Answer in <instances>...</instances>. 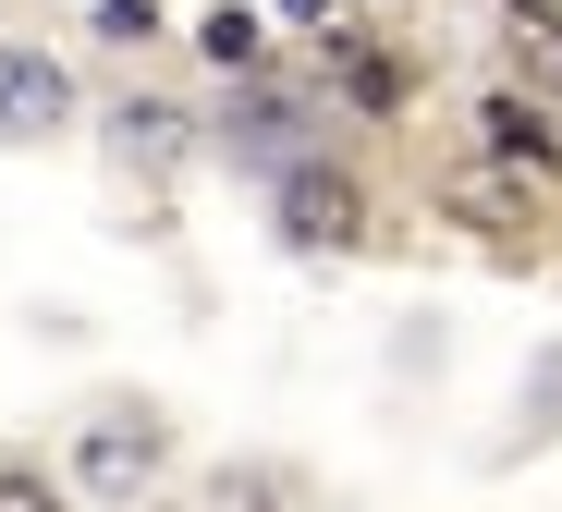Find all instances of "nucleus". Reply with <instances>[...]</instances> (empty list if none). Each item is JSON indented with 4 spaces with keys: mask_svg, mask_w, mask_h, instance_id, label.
I'll return each instance as SVG.
<instances>
[{
    "mask_svg": "<svg viewBox=\"0 0 562 512\" xmlns=\"http://www.w3.org/2000/svg\"><path fill=\"white\" fill-rule=\"evenodd\" d=\"M159 464H171V428L147 416V402H135V416H99V428L74 440V476H86V488H111V500H135Z\"/></svg>",
    "mask_w": 562,
    "mask_h": 512,
    "instance_id": "obj_1",
    "label": "nucleus"
},
{
    "mask_svg": "<svg viewBox=\"0 0 562 512\" xmlns=\"http://www.w3.org/2000/svg\"><path fill=\"white\" fill-rule=\"evenodd\" d=\"M281 232H294V244H355L367 232V195L306 159V171H281Z\"/></svg>",
    "mask_w": 562,
    "mask_h": 512,
    "instance_id": "obj_2",
    "label": "nucleus"
},
{
    "mask_svg": "<svg viewBox=\"0 0 562 512\" xmlns=\"http://www.w3.org/2000/svg\"><path fill=\"white\" fill-rule=\"evenodd\" d=\"M477 135H490V159H514V171H562L550 111H538V98H514V86H490V98H477Z\"/></svg>",
    "mask_w": 562,
    "mask_h": 512,
    "instance_id": "obj_3",
    "label": "nucleus"
},
{
    "mask_svg": "<svg viewBox=\"0 0 562 512\" xmlns=\"http://www.w3.org/2000/svg\"><path fill=\"white\" fill-rule=\"evenodd\" d=\"M61 111H74L61 61H37V49H0V135H49Z\"/></svg>",
    "mask_w": 562,
    "mask_h": 512,
    "instance_id": "obj_4",
    "label": "nucleus"
},
{
    "mask_svg": "<svg viewBox=\"0 0 562 512\" xmlns=\"http://www.w3.org/2000/svg\"><path fill=\"white\" fill-rule=\"evenodd\" d=\"M440 208H452V220H477L490 244H526V232H538V195L502 183V171H452V183H440Z\"/></svg>",
    "mask_w": 562,
    "mask_h": 512,
    "instance_id": "obj_5",
    "label": "nucleus"
},
{
    "mask_svg": "<svg viewBox=\"0 0 562 512\" xmlns=\"http://www.w3.org/2000/svg\"><path fill=\"white\" fill-rule=\"evenodd\" d=\"M209 512H306V476H281V464H221V476H209Z\"/></svg>",
    "mask_w": 562,
    "mask_h": 512,
    "instance_id": "obj_6",
    "label": "nucleus"
},
{
    "mask_svg": "<svg viewBox=\"0 0 562 512\" xmlns=\"http://www.w3.org/2000/svg\"><path fill=\"white\" fill-rule=\"evenodd\" d=\"M196 49H209L221 73H257V49H269V37H257V13H245V0H221V13L196 25Z\"/></svg>",
    "mask_w": 562,
    "mask_h": 512,
    "instance_id": "obj_7",
    "label": "nucleus"
},
{
    "mask_svg": "<svg viewBox=\"0 0 562 512\" xmlns=\"http://www.w3.org/2000/svg\"><path fill=\"white\" fill-rule=\"evenodd\" d=\"M171 135H183V123L159 111V98H123V147H135V159H171Z\"/></svg>",
    "mask_w": 562,
    "mask_h": 512,
    "instance_id": "obj_8",
    "label": "nucleus"
},
{
    "mask_svg": "<svg viewBox=\"0 0 562 512\" xmlns=\"http://www.w3.org/2000/svg\"><path fill=\"white\" fill-rule=\"evenodd\" d=\"M0 512H61V488H49V476H25V464H0Z\"/></svg>",
    "mask_w": 562,
    "mask_h": 512,
    "instance_id": "obj_9",
    "label": "nucleus"
},
{
    "mask_svg": "<svg viewBox=\"0 0 562 512\" xmlns=\"http://www.w3.org/2000/svg\"><path fill=\"white\" fill-rule=\"evenodd\" d=\"M514 13H538V25H562V0H514Z\"/></svg>",
    "mask_w": 562,
    "mask_h": 512,
    "instance_id": "obj_10",
    "label": "nucleus"
},
{
    "mask_svg": "<svg viewBox=\"0 0 562 512\" xmlns=\"http://www.w3.org/2000/svg\"><path fill=\"white\" fill-rule=\"evenodd\" d=\"M294 13H330V0H294Z\"/></svg>",
    "mask_w": 562,
    "mask_h": 512,
    "instance_id": "obj_11",
    "label": "nucleus"
}]
</instances>
